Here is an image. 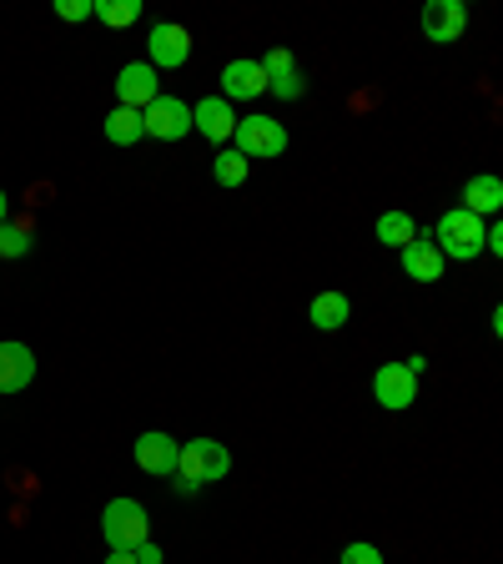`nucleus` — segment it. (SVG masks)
Returning <instances> with one entry per match:
<instances>
[{
    "instance_id": "obj_1",
    "label": "nucleus",
    "mask_w": 503,
    "mask_h": 564,
    "mask_svg": "<svg viewBox=\"0 0 503 564\" xmlns=\"http://www.w3.org/2000/svg\"><path fill=\"white\" fill-rule=\"evenodd\" d=\"M232 474V454H227V444H217V438H192V444H182V454H176V494H192L201 489V484H217Z\"/></svg>"
},
{
    "instance_id": "obj_2",
    "label": "nucleus",
    "mask_w": 503,
    "mask_h": 564,
    "mask_svg": "<svg viewBox=\"0 0 503 564\" xmlns=\"http://www.w3.org/2000/svg\"><path fill=\"white\" fill-rule=\"evenodd\" d=\"M434 247L444 252V262L448 258H453V262H473L483 252V217H473V212H463V207L444 212V217H438V227H434Z\"/></svg>"
},
{
    "instance_id": "obj_3",
    "label": "nucleus",
    "mask_w": 503,
    "mask_h": 564,
    "mask_svg": "<svg viewBox=\"0 0 503 564\" xmlns=\"http://www.w3.org/2000/svg\"><path fill=\"white\" fill-rule=\"evenodd\" d=\"M101 534L111 550H136V544L152 540V524H146V509L136 499H111L101 509Z\"/></svg>"
},
{
    "instance_id": "obj_4",
    "label": "nucleus",
    "mask_w": 503,
    "mask_h": 564,
    "mask_svg": "<svg viewBox=\"0 0 503 564\" xmlns=\"http://www.w3.org/2000/svg\"><path fill=\"white\" fill-rule=\"evenodd\" d=\"M232 147L247 156V162H272V156L287 152V131L272 117H237Z\"/></svg>"
},
{
    "instance_id": "obj_5",
    "label": "nucleus",
    "mask_w": 503,
    "mask_h": 564,
    "mask_svg": "<svg viewBox=\"0 0 503 564\" xmlns=\"http://www.w3.org/2000/svg\"><path fill=\"white\" fill-rule=\"evenodd\" d=\"M146 51H152V61H146L152 70H182L192 61V31L176 21H156L146 35Z\"/></svg>"
},
{
    "instance_id": "obj_6",
    "label": "nucleus",
    "mask_w": 503,
    "mask_h": 564,
    "mask_svg": "<svg viewBox=\"0 0 503 564\" xmlns=\"http://www.w3.org/2000/svg\"><path fill=\"white\" fill-rule=\"evenodd\" d=\"M141 131L156 141H182L192 131V106L182 96H156L146 111H141Z\"/></svg>"
},
{
    "instance_id": "obj_7",
    "label": "nucleus",
    "mask_w": 503,
    "mask_h": 564,
    "mask_svg": "<svg viewBox=\"0 0 503 564\" xmlns=\"http://www.w3.org/2000/svg\"><path fill=\"white\" fill-rule=\"evenodd\" d=\"M463 31H469V6L463 0H428L423 6V35L434 46H453V41H463Z\"/></svg>"
},
{
    "instance_id": "obj_8",
    "label": "nucleus",
    "mask_w": 503,
    "mask_h": 564,
    "mask_svg": "<svg viewBox=\"0 0 503 564\" xmlns=\"http://www.w3.org/2000/svg\"><path fill=\"white\" fill-rule=\"evenodd\" d=\"M373 399L383 403L387 413L413 409V403H418V378H413L403 364H383V368L373 373Z\"/></svg>"
},
{
    "instance_id": "obj_9",
    "label": "nucleus",
    "mask_w": 503,
    "mask_h": 564,
    "mask_svg": "<svg viewBox=\"0 0 503 564\" xmlns=\"http://www.w3.org/2000/svg\"><path fill=\"white\" fill-rule=\"evenodd\" d=\"M156 70L146 66V61H131V66H121L117 76V106H127V111H146V106L156 101Z\"/></svg>"
},
{
    "instance_id": "obj_10",
    "label": "nucleus",
    "mask_w": 503,
    "mask_h": 564,
    "mask_svg": "<svg viewBox=\"0 0 503 564\" xmlns=\"http://www.w3.org/2000/svg\"><path fill=\"white\" fill-rule=\"evenodd\" d=\"M176 454H182V444H176L172 434H162V429L136 438V464L146 474H156V479H172L176 474Z\"/></svg>"
},
{
    "instance_id": "obj_11",
    "label": "nucleus",
    "mask_w": 503,
    "mask_h": 564,
    "mask_svg": "<svg viewBox=\"0 0 503 564\" xmlns=\"http://www.w3.org/2000/svg\"><path fill=\"white\" fill-rule=\"evenodd\" d=\"M262 91H267V76H262L258 61H247V56L227 61V70H222V101H258Z\"/></svg>"
},
{
    "instance_id": "obj_12",
    "label": "nucleus",
    "mask_w": 503,
    "mask_h": 564,
    "mask_svg": "<svg viewBox=\"0 0 503 564\" xmlns=\"http://www.w3.org/2000/svg\"><path fill=\"white\" fill-rule=\"evenodd\" d=\"M192 127L201 131L207 141H232V131H237V117H232V101H222V96H207V101H197L192 106Z\"/></svg>"
},
{
    "instance_id": "obj_13",
    "label": "nucleus",
    "mask_w": 503,
    "mask_h": 564,
    "mask_svg": "<svg viewBox=\"0 0 503 564\" xmlns=\"http://www.w3.org/2000/svg\"><path fill=\"white\" fill-rule=\"evenodd\" d=\"M403 272L413 282H438L444 278V252L434 247V232H418L408 247H403Z\"/></svg>"
},
{
    "instance_id": "obj_14",
    "label": "nucleus",
    "mask_w": 503,
    "mask_h": 564,
    "mask_svg": "<svg viewBox=\"0 0 503 564\" xmlns=\"http://www.w3.org/2000/svg\"><path fill=\"white\" fill-rule=\"evenodd\" d=\"M35 378V352L25 343H0V393H21Z\"/></svg>"
},
{
    "instance_id": "obj_15",
    "label": "nucleus",
    "mask_w": 503,
    "mask_h": 564,
    "mask_svg": "<svg viewBox=\"0 0 503 564\" xmlns=\"http://www.w3.org/2000/svg\"><path fill=\"white\" fill-rule=\"evenodd\" d=\"M307 317H313V328L338 333L342 323H352V297H348V293H338V288H328V293H317V297H313Z\"/></svg>"
},
{
    "instance_id": "obj_16",
    "label": "nucleus",
    "mask_w": 503,
    "mask_h": 564,
    "mask_svg": "<svg viewBox=\"0 0 503 564\" xmlns=\"http://www.w3.org/2000/svg\"><path fill=\"white\" fill-rule=\"evenodd\" d=\"M503 207V182L499 176H469L463 182V212H473V217H493V212Z\"/></svg>"
},
{
    "instance_id": "obj_17",
    "label": "nucleus",
    "mask_w": 503,
    "mask_h": 564,
    "mask_svg": "<svg viewBox=\"0 0 503 564\" xmlns=\"http://www.w3.org/2000/svg\"><path fill=\"white\" fill-rule=\"evenodd\" d=\"M141 137H146V131H141V111L111 106V117H106V141H111V147H136Z\"/></svg>"
},
{
    "instance_id": "obj_18",
    "label": "nucleus",
    "mask_w": 503,
    "mask_h": 564,
    "mask_svg": "<svg viewBox=\"0 0 503 564\" xmlns=\"http://www.w3.org/2000/svg\"><path fill=\"white\" fill-rule=\"evenodd\" d=\"M247 172H252V162H247L237 147H222V152L211 156V176H217V187H242Z\"/></svg>"
},
{
    "instance_id": "obj_19",
    "label": "nucleus",
    "mask_w": 503,
    "mask_h": 564,
    "mask_svg": "<svg viewBox=\"0 0 503 564\" xmlns=\"http://www.w3.org/2000/svg\"><path fill=\"white\" fill-rule=\"evenodd\" d=\"M413 237H418V227H413V217L408 212H383V217H378V242L383 247H408Z\"/></svg>"
},
{
    "instance_id": "obj_20",
    "label": "nucleus",
    "mask_w": 503,
    "mask_h": 564,
    "mask_svg": "<svg viewBox=\"0 0 503 564\" xmlns=\"http://www.w3.org/2000/svg\"><path fill=\"white\" fill-rule=\"evenodd\" d=\"M91 15H101L111 31H127L141 21V0H91Z\"/></svg>"
},
{
    "instance_id": "obj_21",
    "label": "nucleus",
    "mask_w": 503,
    "mask_h": 564,
    "mask_svg": "<svg viewBox=\"0 0 503 564\" xmlns=\"http://www.w3.org/2000/svg\"><path fill=\"white\" fill-rule=\"evenodd\" d=\"M25 252H31V217L0 227V258H25Z\"/></svg>"
},
{
    "instance_id": "obj_22",
    "label": "nucleus",
    "mask_w": 503,
    "mask_h": 564,
    "mask_svg": "<svg viewBox=\"0 0 503 564\" xmlns=\"http://www.w3.org/2000/svg\"><path fill=\"white\" fill-rule=\"evenodd\" d=\"M267 91L277 96V101H303V96H307V76H303V70H287V76H272V82H267Z\"/></svg>"
},
{
    "instance_id": "obj_23",
    "label": "nucleus",
    "mask_w": 503,
    "mask_h": 564,
    "mask_svg": "<svg viewBox=\"0 0 503 564\" xmlns=\"http://www.w3.org/2000/svg\"><path fill=\"white\" fill-rule=\"evenodd\" d=\"M258 66H262V76H267V82H272V76H287V70H297V61H293V51H282V46H272V51H267V56H262V61H258Z\"/></svg>"
},
{
    "instance_id": "obj_24",
    "label": "nucleus",
    "mask_w": 503,
    "mask_h": 564,
    "mask_svg": "<svg viewBox=\"0 0 503 564\" xmlns=\"http://www.w3.org/2000/svg\"><path fill=\"white\" fill-rule=\"evenodd\" d=\"M338 564H383V550H378V544H368V540H352L348 550H342Z\"/></svg>"
},
{
    "instance_id": "obj_25",
    "label": "nucleus",
    "mask_w": 503,
    "mask_h": 564,
    "mask_svg": "<svg viewBox=\"0 0 503 564\" xmlns=\"http://www.w3.org/2000/svg\"><path fill=\"white\" fill-rule=\"evenodd\" d=\"M56 15L76 25V21H86V15H91V0H56Z\"/></svg>"
},
{
    "instance_id": "obj_26",
    "label": "nucleus",
    "mask_w": 503,
    "mask_h": 564,
    "mask_svg": "<svg viewBox=\"0 0 503 564\" xmlns=\"http://www.w3.org/2000/svg\"><path fill=\"white\" fill-rule=\"evenodd\" d=\"M131 554H136V564H162V544H152V540H146V544H136V550H131Z\"/></svg>"
},
{
    "instance_id": "obj_27",
    "label": "nucleus",
    "mask_w": 503,
    "mask_h": 564,
    "mask_svg": "<svg viewBox=\"0 0 503 564\" xmlns=\"http://www.w3.org/2000/svg\"><path fill=\"white\" fill-rule=\"evenodd\" d=\"M106 564H136V554H131V550H111V554H106Z\"/></svg>"
},
{
    "instance_id": "obj_28",
    "label": "nucleus",
    "mask_w": 503,
    "mask_h": 564,
    "mask_svg": "<svg viewBox=\"0 0 503 564\" xmlns=\"http://www.w3.org/2000/svg\"><path fill=\"white\" fill-rule=\"evenodd\" d=\"M403 368H408V373H413V378H418V373H423V368H428V358H423V352H413V358H408V364H403Z\"/></svg>"
},
{
    "instance_id": "obj_29",
    "label": "nucleus",
    "mask_w": 503,
    "mask_h": 564,
    "mask_svg": "<svg viewBox=\"0 0 503 564\" xmlns=\"http://www.w3.org/2000/svg\"><path fill=\"white\" fill-rule=\"evenodd\" d=\"M6 212H11V202H6V192H0V227H6Z\"/></svg>"
}]
</instances>
